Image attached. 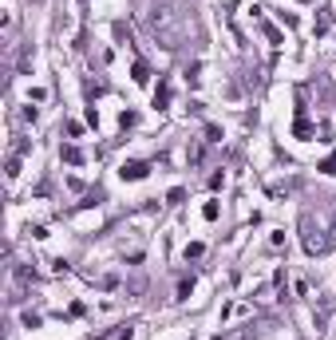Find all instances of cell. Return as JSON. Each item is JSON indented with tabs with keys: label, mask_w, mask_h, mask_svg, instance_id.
<instances>
[{
	"label": "cell",
	"mask_w": 336,
	"mask_h": 340,
	"mask_svg": "<svg viewBox=\"0 0 336 340\" xmlns=\"http://www.w3.org/2000/svg\"><path fill=\"white\" fill-rule=\"evenodd\" d=\"M146 174H150V162H138V158H131V162L119 166V178L123 182H142Z\"/></svg>",
	"instance_id": "obj_1"
},
{
	"label": "cell",
	"mask_w": 336,
	"mask_h": 340,
	"mask_svg": "<svg viewBox=\"0 0 336 340\" xmlns=\"http://www.w3.org/2000/svg\"><path fill=\"white\" fill-rule=\"evenodd\" d=\"M293 135H297V138H312V123L301 115V119H297V127H293Z\"/></svg>",
	"instance_id": "obj_2"
},
{
	"label": "cell",
	"mask_w": 336,
	"mask_h": 340,
	"mask_svg": "<svg viewBox=\"0 0 336 340\" xmlns=\"http://www.w3.org/2000/svg\"><path fill=\"white\" fill-rule=\"evenodd\" d=\"M170 103V83H162L158 91H154V107H166Z\"/></svg>",
	"instance_id": "obj_3"
},
{
	"label": "cell",
	"mask_w": 336,
	"mask_h": 340,
	"mask_svg": "<svg viewBox=\"0 0 336 340\" xmlns=\"http://www.w3.org/2000/svg\"><path fill=\"white\" fill-rule=\"evenodd\" d=\"M99 340H131V328H119V332H107V336H99Z\"/></svg>",
	"instance_id": "obj_4"
},
{
	"label": "cell",
	"mask_w": 336,
	"mask_h": 340,
	"mask_svg": "<svg viewBox=\"0 0 336 340\" xmlns=\"http://www.w3.org/2000/svg\"><path fill=\"white\" fill-rule=\"evenodd\" d=\"M320 170H324V174H336V154H328V158L320 162Z\"/></svg>",
	"instance_id": "obj_5"
},
{
	"label": "cell",
	"mask_w": 336,
	"mask_h": 340,
	"mask_svg": "<svg viewBox=\"0 0 336 340\" xmlns=\"http://www.w3.org/2000/svg\"><path fill=\"white\" fill-rule=\"evenodd\" d=\"M150 75H146V64H134V83H146Z\"/></svg>",
	"instance_id": "obj_6"
},
{
	"label": "cell",
	"mask_w": 336,
	"mask_h": 340,
	"mask_svg": "<svg viewBox=\"0 0 336 340\" xmlns=\"http://www.w3.org/2000/svg\"><path fill=\"white\" fill-rule=\"evenodd\" d=\"M202 218H206V222H214V218H218V202H206V210H202Z\"/></svg>",
	"instance_id": "obj_7"
},
{
	"label": "cell",
	"mask_w": 336,
	"mask_h": 340,
	"mask_svg": "<svg viewBox=\"0 0 336 340\" xmlns=\"http://www.w3.org/2000/svg\"><path fill=\"white\" fill-rule=\"evenodd\" d=\"M190 257H202V241H190V245H186V261H190Z\"/></svg>",
	"instance_id": "obj_8"
},
{
	"label": "cell",
	"mask_w": 336,
	"mask_h": 340,
	"mask_svg": "<svg viewBox=\"0 0 336 340\" xmlns=\"http://www.w3.org/2000/svg\"><path fill=\"white\" fill-rule=\"evenodd\" d=\"M226 186V174H210V190H222Z\"/></svg>",
	"instance_id": "obj_9"
}]
</instances>
